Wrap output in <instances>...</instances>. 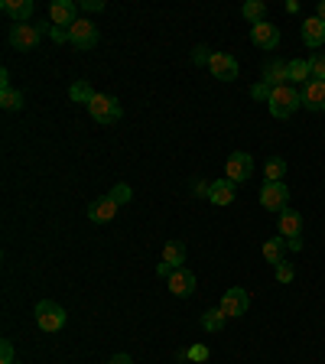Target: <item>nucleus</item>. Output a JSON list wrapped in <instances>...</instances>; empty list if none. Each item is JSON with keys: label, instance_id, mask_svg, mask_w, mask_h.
Wrapping results in <instances>:
<instances>
[{"label": "nucleus", "instance_id": "obj_6", "mask_svg": "<svg viewBox=\"0 0 325 364\" xmlns=\"http://www.w3.org/2000/svg\"><path fill=\"white\" fill-rule=\"evenodd\" d=\"M287 205H289L287 182H264V189H260V208H267V212H283Z\"/></svg>", "mask_w": 325, "mask_h": 364}, {"label": "nucleus", "instance_id": "obj_29", "mask_svg": "<svg viewBox=\"0 0 325 364\" xmlns=\"http://www.w3.org/2000/svg\"><path fill=\"white\" fill-rule=\"evenodd\" d=\"M309 68H312V82H325V53H316L309 59Z\"/></svg>", "mask_w": 325, "mask_h": 364}, {"label": "nucleus", "instance_id": "obj_2", "mask_svg": "<svg viewBox=\"0 0 325 364\" xmlns=\"http://www.w3.org/2000/svg\"><path fill=\"white\" fill-rule=\"evenodd\" d=\"M43 26L46 23H14L10 26V46L14 49H20V53H30V49H36L39 43H43Z\"/></svg>", "mask_w": 325, "mask_h": 364}, {"label": "nucleus", "instance_id": "obj_36", "mask_svg": "<svg viewBox=\"0 0 325 364\" xmlns=\"http://www.w3.org/2000/svg\"><path fill=\"white\" fill-rule=\"evenodd\" d=\"M107 364H134V361H130V355H114Z\"/></svg>", "mask_w": 325, "mask_h": 364}, {"label": "nucleus", "instance_id": "obj_28", "mask_svg": "<svg viewBox=\"0 0 325 364\" xmlns=\"http://www.w3.org/2000/svg\"><path fill=\"white\" fill-rule=\"evenodd\" d=\"M107 196H111V198H114V202H117V205H127L130 198H134V189H130L127 182H117V186H114V189L107 192Z\"/></svg>", "mask_w": 325, "mask_h": 364}, {"label": "nucleus", "instance_id": "obj_3", "mask_svg": "<svg viewBox=\"0 0 325 364\" xmlns=\"http://www.w3.org/2000/svg\"><path fill=\"white\" fill-rule=\"evenodd\" d=\"M88 114L98 124H117L124 117V107H121V101L114 98V95H95L91 105H88Z\"/></svg>", "mask_w": 325, "mask_h": 364}, {"label": "nucleus", "instance_id": "obj_5", "mask_svg": "<svg viewBox=\"0 0 325 364\" xmlns=\"http://www.w3.org/2000/svg\"><path fill=\"white\" fill-rule=\"evenodd\" d=\"M65 43H72L75 49H95L98 46V26L91 20H78L65 30Z\"/></svg>", "mask_w": 325, "mask_h": 364}, {"label": "nucleus", "instance_id": "obj_13", "mask_svg": "<svg viewBox=\"0 0 325 364\" xmlns=\"http://www.w3.org/2000/svg\"><path fill=\"white\" fill-rule=\"evenodd\" d=\"M277 231H280V237H287V241H303V215L296 212V208H283Z\"/></svg>", "mask_w": 325, "mask_h": 364}, {"label": "nucleus", "instance_id": "obj_14", "mask_svg": "<svg viewBox=\"0 0 325 364\" xmlns=\"http://www.w3.org/2000/svg\"><path fill=\"white\" fill-rule=\"evenodd\" d=\"M166 287L173 296H192L196 293V273L186 270V267H179V270H173L166 277Z\"/></svg>", "mask_w": 325, "mask_h": 364}, {"label": "nucleus", "instance_id": "obj_35", "mask_svg": "<svg viewBox=\"0 0 325 364\" xmlns=\"http://www.w3.org/2000/svg\"><path fill=\"white\" fill-rule=\"evenodd\" d=\"M82 10H105V0H85Z\"/></svg>", "mask_w": 325, "mask_h": 364}, {"label": "nucleus", "instance_id": "obj_27", "mask_svg": "<svg viewBox=\"0 0 325 364\" xmlns=\"http://www.w3.org/2000/svg\"><path fill=\"white\" fill-rule=\"evenodd\" d=\"M0 105L7 107V111H20L23 107V95L14 88H0Z\"/></svg>", "mask_w": 325, "mask_h": 364}, {"label": "nucleus", "instance_id": "obj_23", "mask_svg": "<svg viewBox=\"0 0 325 364\" xmlns=\"http://www.w3.org/2000/svg\"><path fill=\"white\" fill-rule=\"evenodd\" d=\"M283 176H287V159L283 156H270L264 163V179L267 182H283Z\"/></svg>", "mask_w": 325, "mask_h": 364}, {"label": "nucleus", "instance_id": "obj_10", "mask_svg": "<svg viewBox=\"0 0 325 364\" xmlns=\"http://www.w3.org/2000/svg\"><path fill=\"white\" fill-rule=\"evenodd\" d=\"M182 264H186V244H182V241H169L166 247H163V260H159L156 273H159V277H169V273L179 270Z\"/></svg>", "mask_w": 325, "mask_h": 364}, {"label": "nucleus", "instance_id": "obj_19", "mask_svg": "<svg viewBox=\"0 0 325 364\" xmlns=\"http://www.w3.org/2000/svg\"><path fill=\"white\" fill-rule=\"evenodd\" d=\"M0 10H4L14 23H30V16H33L36 7H33V0H4Z\"/></svg>", "mask_w": 325, "mask_h": 364}, {"label": "nucleus", "instance_id": "obj_21", "mask_svg": "<svg viewBox=\"0 0 325 364\" xmlns=\"http://www.w3.org/2000/svg\"><path fill=\"white\" fill-rule=\"evenodd\" d=\"M287 237H270V241H264V260L267 264H273V267H280L283 264V254H287Z\"/></svg>", "mask_w": 325, "mask_h": 364}, {"label": "nucleus", "instance_id": "obj_1", "mask_svg": "<svg viewBox=\"0 0 325 364\" xmlns=\"http://www.w3.org/2000/svg\"><path fill=\"white\" fill-rule=\"evenodd\" d=\"M270 114L277 117V121H287V117H293L296 107H303V91H296L293 85H280V88L270 91Z\"/></svg>", "mask_w": 325, "mask_h": 364}, {"label": "nucleus", "instance_id": "obj_12", "mask_svg": "<svg viewBox=\"0 0 325 364\" xmlns=\"http://www.w3.org/2000/svg\"><path fill=\"white\" fill-rule=\"evenodd\" d=\"M250 43L270 53V49H277V46H280V26H273V23H267V20L264 23H254V26H250Z\"/></svg>", "mask_w": 325, "mask_h": 364}, {"label": "nucleus", "instance_id": "obj_31", "mask_svg": "<svg viewBox=\"0 0 325 364\" xmlns=\"http://www.w3.org/2000/svg\"><path fill=\"white\" fill-rule=\"evenodd\" d=\"M270 85H267V82H257V85H254V88H250V98H257V101H270Z\"/></svg>", "mask_w": 325, "mask_h": 364}, {"label": "nucleus", "instance_id": "obj_18", "mask_svg": "<svg viewBox=\"0 0 325 364\" xmlns=\"http://www.w3.org/2000/svg\"><path fill=\"white\" fill-rule=\"evenodd\" d=\"M235 196H238V182H231V179H218V182H212V192H208V202L212 205H231L235 202Z\"/></svg>", "mask_w": 325, "mask_h": 364}, {"label": "nucleus", "instance_id": "obj_24", "mask_svg": "<svg viewBox=\"0 0 325 364\" xmlns=\"http://www.w3.org/2000/svg\"><path fill=\"white\" fill-rule=\"evenodd\" d=\"M95 95H98V91L91 88L88 82H75L72 88H68V98L75 101V105H91V98H95Z\"/></svg>", "mask_w": 325, "mask_h": 364}, {"label": "nucleus", "instance_id": "obj_22", "mask_svg": "<svg viewBox=\"0 0 325 364\" xmlns=\"http://www.w3.org/2000/svg\"><path fill=\"white\" fill-rule=\"evenodd\" d=\"M287 68H289V82H299V85H309L312 82L309 59H293V62H287Z\"/></svg>", "mask_w": 325, "mask_h": 364}, {"label": "nucleus", "instance_id": "obj_16", "mask_svg": "<svg viewBox=\"0 0 325 364\" xmlns=\"http://www.w3.org/2000/svg\"><path fill=\"white\" fill-rule=\"evenodd\" d=\"M299 33H303V43L309 46V49H322L325 46V23L319 20V16H306Z\"/></svg>", "mask_w": 325, "mask_h": 364}, {"label": "nucleus", "instance_id": "obj_20", "mask_svg": "<svg viewBox=\"0 0 325 364\" xmlns=\"http://www.w3.org/2000/svg\"><path fill=\"white\" fill-rule=\"evenodd\" d=\"M264 82L270 85V88H280V85H289V68H287V62H280V59H270L264 65Z\"/></svg>", "mask_w": 325, "mask_h": 364}, {"label": "nucleus", "instance_id": "obj_7", "mask_svg": "<svg viewBox=\"0 0 325 364\" xmlns=\"http://www.w3.org/2000/svg\"><path fill=\"white\" fill-rule=\"evenodd\" d=\"M250 176H254V156H250V153H244V150L231 153V156H228V163H225V179L247 182Z\"/></svg>", "mask_w": 325, "mask_h": 364}, {"label": "nucleus", "instance_id": "obj_37", "mask_svg": "<svg viewBox=\"0 0 325 364\" xmlns=\"http://www.w3.org/2000/svg\"><path fill=\"white\" fill-rule=\"evenodd\" d=\"M316 16L325 23V0H322V4H319V7H316Z\"/></svg>", "mask_w": 325, "mask_h": 364}, {"label": "nucleus", "instance_id": "obj_17", "mask_svg": "<svg viewBox=\"0 0 325 364\" xmlns=\"http://www.w3.org/2000/svg\"><path fill=\"white\" fill-rule=\"evenodd\" d=\"M303 107L306 111H316V114L325 111V82L303 85Z\"/></svg>", "mask_w": 325, "mask_h": 364}, {"label": "nucleus", "instance_id": "obj_4", "mask_svg": "<svg viewBox=\"0 0 325 364\" xmlns=\"http://www.w3.org/2000/svg\"><path fill=\"white\" fill-rule=\"evenodd\" d=\"M36 326L43 328V332H59V328L65 326V309H62L59 303H53V299L36 303Z\"/></svg>", "mask_w": 325, "mask_h": 364}, {"label": "nucleus", "instance_id": "obj_26", "mask_svg": "<svg viewBox=\"0 0 325 364\" xmlns=\"http://www.w3.org/2000/svg\"><path fill=\"white\" fill-rule=\"evenodd\" d=\"M241 14L250 20V26H254V23H264V16H267V4H264V0H247Z\"/></svg>", "mask_w": 325, "mask_h": 364}, {"label": "nucleus", "instance_id": "obj_30", "mask_svg": "<svg viewBox=\"0 0 325 364\" xmlns=\"http://www.w3.org/2000/svg\"><path fill=\"white\" fill-rule=\"evenodd\" d=\"M293 277H296V267L289 264V260H283V264L277 267V283H293Z\"/></svg>", "mask_w": 325, "mask_h": 364}, {"label": "nucleus", "instance_id": "obj_8", "mask_svg": "<svg viewBox=\"0 0 325 364\" xmlns=\"http://www.w3.org/2000/svg\"><path fill=\"white\" fill-rule=\"evenodd\" d=\"M221 312H225L228 318H238V316H244V312L250 309V293L244 287H231L225 296H221V306H218Z\"/></svg>", "mask_w": 325, "mask_h": 364}, {"label": "nucleus", "instance_id": "obj_38", "mask_svg": "<svg viewBox=\"0 0 325 364\" xmlns=\"http://www.w3.org/2000/svg\"><path fill=\"white\" fill-rule=\"evenodd\" d=\"M16 364H23V361H16Z\"/></svg>", "mask_w": 325, "mask_h": 364}, {"label": "nucleus", "instance_id": "obj_15", "mask_svg": "<svg viewBox=\"0 0 325 364\" xmlns=\"http://www.w3.org/2000/svg\"><path fill=\"white\" fill-rule=\"evenodd\" d=\"M117 208H121V205L114 202L111 196H101L88 205V218L95 221V225H105V221H111L114 215H117Z\"/></svg>", "mask_w": 325, "mask_h": 364}, {"label": "nucleus", "instance_id": "obj_33", "mask_svg": "<svg viewBox=\"0 0 325 364\" xmlns=\"http://www.w3.org/2000/svg\"><path fill=\"white\" fill-rule=\"evenodd\" d=\"M186 358H192V361H208V348H205V345H192V348L186 351Z\"/></svg>", "mask_w": 325, "mask_h": 364}, {"label": "nucleus", "instance_id": "obj_11", "mask_svg": "<svg viewBox=\"0 0 325 364\" xmlns=\"http://www.w3.org/2000/svg\"><path fill=\"white\" fill-rule=\"evenodd\" d=\"M49 20L55 23V30H68L72 23H78V7L72 0H53L49 4Z\"/></svg>", "mask_w": 325, "mask_h": 364}, {"label": "nucleus", "instance_id": "obj_34", "mask_svg": "<svg viewBox=\"0 0 325 364\" xmlns=\"http://www.w3.org/2000/svg\"><path fill=\"white\" fill-rule=\"evenodd\" d=\"M192 62H196V65H208V62H212V53H208L205 46H198L196 53H192Z\"/></svg>", "mask_w": 325, "mask_h": 364}, {"label": "nucleus", "instance_id": "obj_32", "mask_svg": "<svg viewBox=\"0 0 325 364\" xmlns=\"http://www.w3.org/2000/svg\"><path fill=\"white\" fill-rule=\"evenodd\" d=\"M0 364H16V358H14V345H10L7 338L0 341Z\"/></svg>", "mask_w": 325, "mask_h": 364}, {"label": "nucleus", "instance_id": "obj_25", "mask_svg": "<svg viewBox=\"0 0 325 364\" xmlns=\"http://www.w3.org/2000/svg\"><path fill=\"white\" fill-rule=\"evenodd\" d=\"M225 312L221 309H205L202 312V328L205 332H221V328H225Z\"/></svg>", "mask_w": 325, "mask_h": 364}, {"label": "nucleus", "instance_id": "obj_9", "mask_svg": "<svg viewBox=\"0 0 325 364\" xmlns=\"http://www.w3.org/2000/svg\"><path fill=\"white\" fill-rule=\"evenodd\" d=\"M208 68H212V75L218 78V82H235L238 72H241V65H238V59L231 53H212Z\"/></svg>", "mask_w": 325, "mask_h": 364}]
</instances>
